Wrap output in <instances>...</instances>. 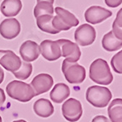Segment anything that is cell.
Segmentation results:
<instances>
[{
    "label": "cell",
    "instance_id": "1",
    "mask_svg": "<svg viewBox=\"0 0 122 122\" xmlns=\"http://www.w3.org/2000/svg\"><path fill=\"white\" fill-rule=\"evenodd\" d=\"M90 79L102 86L110 85L113 81V74L108 62L102 58H97L91 64Z\"/></svg>",
    "mask_w": 122,
    "mask_h": 122
},
{
    "label": "cell",
    "instance_id": "2",
    "mask_svg": "<svg viewBox=\"0 0 122 122\" xmlns=\"http://www.w3.org/2000/svg\"><path fill=\"white\" fill-rule=\"evenodd\" d=\"M6 92L9 97L19 102H26L36 97L35 92L29 84L23 81L13 80L6 86Z\"/></svg>",
    "mask_w": 122,
    "mask_h": 122
},
{
    "label": "cell",
    "instance_id": "3",
    "mask_svg": "<svg viewBox=\"0 0 122 122\" xmlns=\"http://www.w3.org/2000/svg\"><path fill=\"white\" fill-rule=\"evenodd\" d=\"M86 97L87 102L98 108H105L112 98V93L109 89L103 86H92L86 91Z\"/></svg>",
    "mask_w": 122,
    "mask_h": 122
},
{
    "label": "cell",
    "instance_id": "4",
    "mask_svg": "<svg viewBox=\"0 0 122 122\" xmlns=\"http://www.w3.org/2000/svg\"><path fill=\"white\" fill-rule=\"evenodd\" d=\"M61 71L66 80L70 84H81L86 77V68L77 62H68L64 60L61 65Z\"/></svg>",
    "mask_w": 122,
    "mask_h": 122
},
{
    "label": "cell",
    "instance_id": "5",
    "mask_svg": "<svg viewBox=\"0 0 122 122\" xmlns=\"http://www.w3.org/2000/svg\"><path fill=\"white\" fill-rule=\"evenodd\" d=\"M61 113L67 121L77 122L83 114V108L79 100L69 98L63 102L61 106Z\"/></svg>",
    "mask_w": 122,
    "mask_h": 122
},
{
    "label": "cell",
    "instance_id": "6",
    "mask_svg": "<svg viewBox=\"0 0 122 122\" xmlns=\"http://www.w3.org/2000/svg\"><path fill=\"white\" fill-rule=\"evenodd\" d=\"M56 42L61 48V56L68 62H77L81 56V51L76 43L68 39H58Z\"/></svg>",
    "mask_w": 122,
    "mask_h": 122
},
{
    "label": "cell",
    "instance_id": "7",
    "mask_svg": "<svg viewBox=\"0 0 122 122\" xmlns=\"http://www.w3.org/2000/svg\"><path fill=\"white\" fill-rule=\"evenodd\" d=\"M96 30L89 24H83L77 27L74 32V39L76 44L80 46H88L93 44L96 39Z\"/></svg>",
    "mask_w": 122,
    "mask_h": 122
},
{
    "label": "cell",
    "instance_id": "8",
    "mask_svg": "<svg viewBox=\"0 0 122 122\" xmlns=\"http://www.w3.org/2000/svg\"><path fill=\"white\" fill-rule=\"evenodd\" d=\"M40 54L45 60L50 61H56L61 56V48L56 41L45 39L39 45Z\"/></svg>",
    "mask_w": 122,
    "mask_h": 122
},
{
    "label": "cell",
    "instance_id": "9",
    "mask_svg": "<svg viewBox=\"0 0 122 122\" xmlns=\"http://www.w3.org/2000/svg\"><path fill=\"white\" fill-rule=\"evenodd\" d=\"M20 33V24L15 18L5 19L0 23V35L5 39L11 40Z\"/></svg>",
    "mask_w": 122,
    "mask_h": 122
},
{
    "label": "cell",
    "instance_id": "10",
    "mask_svg": "<svg viewBox=\"0 0 122 122\" xmlns=\"http://www.w3.org/2000/svg\"><path fill=\"white\" fill-rule=\"evenodd\" d=\"M53 78L48 73H39L36 75L31 81L30 86L33 89L36 96L49 92L53 86Z\"/></svg>",
    "mask_w": 122,
    "mask_h": 122
},
{
    "label": "cell",
    "instance_id": "11",
    "mask_svg": "<svg viewBox=\"0 0 122 122\" xmlns=\"http://www.w3.org/2000/svg\"><path fill=\"white\" fill-rule=\"evenodd\" d=\"M112 15L110 10L100 6H91L85 13V18L87 22L91 24H98Z\"/></svg>",
    "mask_w": 122,
    "mask_h": 122
},
{
    "label": "cell",
    "instance_id": "12",
    "mask_svg": "<svg viewBox=\"0 0 122 122\" xmlns=\"http://www.w3.org/2000/svg\"><path fill=\"white\" fill-rule=\"evenodd\" d=\"M20 55L22 60L26 62L36 61L40 55L39 45L33 40L25 41L20 47Z\"/></svg>",
    "mask_w": 122,
    "mask_h": 122
},
{
    "label": "cell",
    "instance_id": "13",
    "mask_svg": "<svg viewBox=\"0 0 122 122\" xmlns=\"http://www.w3.org/2000/svg\"><path fill=\"white\" fill-rule=\"evenodd\" d=\"M21 61H22L20 60V58L17 55H15V52L9 50L8 52L3 56L2 58L0 59V65L7 71L14 73L20 67Z\"/></svg>",
    "mask_w": 122,
    "mask_h": 122
},
{
    "label": "cell",
    "instance_id": "14",
    "mask_svg": "<svg viewBox=\"0 0 122 122\" xmlns=\"http://www.w3.org/2000/svg\"><path fill=\"white\" fill-rule=\"evenodd\" d=\"M22 9V3L20 0H4L0 5V10L6 17L15 16Z\"/></svg>",
    "mask_w": 122,
    "mask_h": 122
},
{
    "label": "cell",
    "instance_id": "15",
    "mask_svg": "<svg viewBox=\"0 0 122 122\" xmlns=\"http://www.w3.org/2000/svg\"><path fill=\"white\" fill-rule=\"evenodd\" d=\"M33 111L39 117L48 118L54 113V107L50 100L40 98L33 103Z\"/></svg>",
    "mask_w": 122,
    "mask_h": 122
},
{
    "label": "cell",
    "instance_id": "16",
    "mask_svg": "<svg viewBox=\"0 0 122 122\" xmlns=\"http://www.w3.org/2000/svg\"><path fill=\"white\" fill-rule=\"evenodd\" d=\"M70 95L69 87L63 83L56 84L53 89L51 90L50 97L52 102L56 103H61L63 101H65Z\"/></svg>",
    "mask_w": 122,
    "mask_h": 122
},
{
    "label": "cell",
    "instance_id": "17",
    "mask_svg": "<svg viewBox=\"0 0 122 122\" xmlns=\"http://www.w3.org/2000/svg\"><path fill=\"white\" fill-rule=\"evenodd\" d=\"M55 12L56 14V16L67 27H68V29H70L73 26H77L79 25V21L77 17L68 10L61 8V7H56L55 9Z\"/></svg>",
    "mask_w": 122,
    "mask_h": 122
},
{
    "label": "cell",
    "instance_id": "18",
    "mask_svg": "<svg viewBox=\"0 0 122 122\" xmlns=\"http://www.w3.org/2000/svg\"><path fill=\"white\" fill-rule=\"evenodd\" d=\"M53 15H44L36 18V23L37 26L45 33H51V34H57L60 32L57 31L56 29L54 28L52 25V20H53Z\"/></svg>",
    "mask_w": 122,
    "mask_h": 122
},
{
    "label": "cell",
    "instance_id": "19",
    "mask_svg": "<svg viewBox=\"0 0 122 122\" xmlns=\"http://www.w3.org/2000/svg\"><path fill=\"white\" fill-rule=\"evenodd\" d=\"M108 114L111 122H122V99L116 98L109 104Z\"/></svg>",
    "mask_w": 122,
    "mask_h": 122
},
{
    "label": "cell",
    "instance_id": "20",
    "mask_svg": "<svg viewBox=\"0 0 122 122\" xmlns=\"http://www.w3.org/2000/svg\"><path fill=\"white\" fill-rule=\"evenodd\" d=\"M102 48L107 51H116L122 47V40L116 38L112 31L106 33L102 40Z\"/></svg>",
    "mask_w": 122,
    "mask_h": 122
},
{
    "label": "cell",
    "instance_id": "21",
    "mask_svg": "<svg viewBox=\"0 0 122 122\" xmlns=\"http://www.w3.org/2000/svg\"><path fill=\"white\" fill-rule=\"evenodd\" d=\"M54 14V8L53 4H51L49 2H42L37 3L36 6L33 10V15L35 18H38L39 16L44 15H53Z\"/></svg>",
    "mask_w": 122,
    "mask_h": 122
},
{
    "label": "cell",
    "instance_id": "22",
    "mask_svg": "<svg viewBox=\"0 0 122 122\" xmlns=\"http://www.w3.org/2000/svg\"><path fill=\"white\" fill-rule=\"evenodd\" d=\"M33 72V66L30 62H26V61H21L20 67L17 71L14 72L13 74L16 79L20 80H25L28 79Z\"/></svg>",
    "mask_w": 122,
    "mask_h": 122
},
{
    "label": "cell",
    "instance_id": "23",
    "mask_svg": "<svg viewBox=\"0 0 122 122\" xmlns=\"http://www.w3.org/2000/svg\"><path fill=\"white\" fill-rule=\"evenodd\" d=\"M111 67L115 73L122 74V50L112 57Z\"/></svg>",
    "mask_w": 122,
    "mask_h": 122
},
{
    "label": "cell",
    "instance_id": "24",
    "mask_svg": "<svg viewBox=\"0 0 122 122\" xmlns=\"http://www.w3.org/2000/svg\"><path fill=\"white\" fill-rule=\"evenodd\" d=\"M112 33H114V35L117 38V39H120V40H122V28H120V27H119V26L113 24Z\"/></svg>",
    "mask_w": 122,
    "mask_h": 122
},
{
    "label": "cell",
    "instance_id": "25",
    "mask_svg": "<svg viewBox=\"0 0 122 122\" xmlns=\"http://www.w3.org/2000/svg\"><path fill=\"white\" fill-rule=\"evenodd\" d=\"M113 24H114L115 26L122 28V8L118 11V13L116 15V18Z\"/></svg>",
    "mask_w": 122,
    "mask_h": 122
},
{
    "label": "cell",
    "instance_id": "26",
    "mask_svg": "<svg viewBox=\"0 0 122 122\" xmlns=\"http://www.w3.org/2000/svg\"><path fill=\"white\" fill-rule=\"evenodd\" d=\"M104 1L107 6L111 8H116L122 4V0H104Z\"/></svg>",
    "mask_w": 122,
    "mask_h": 122
},
{
    "label": "cell",
    "instance_id": "27",
    "mask_svg": "<svg viewBox=\"0 0 122 122\" xmlns=\"http://www.w3.org/2000/svg\"><path fill=\"white\" fill-rule=\"evenodd\" d=\"M92 122H110L107 117L103 115H97L92 120Z\"/></svg>",
    "mask_w": 122,
    "mask_h": 122
},
{
    "label": "cell",
    "instance_id": "28",
    "mask_svg": "<svg viewBox=\"0 0 122 122\" xmlns=\"http://www.w3.org/2000/svg\"><path fill=\"white\" fill-rule=\"evenodd\" d=\"M5 100H6V97H5L4 92L3 91V89L0 88V107H2L4 105Z\"/></svg>",
    "mask_w": 122,
    "mask_h": 122
},
{
    "label": "cell",
    "instance_id": "29",
    "mask_svg": "<svg viewBox=\"0 0 122 122\" xmlns=\"http://www.w3.org/2000/svg\"><path fill=\"white\" fill-rule=\"evenodd\" d=\"M4 72L2 69V67H0V84L4 81Z\"/></svg>",
    "mask_w": 122,
    "mask_h": 122
},
{
    "label": "cell",
    "instance_id": "30",
    "mask_svg": "<svg viewBox=\"0 0 122 122\" xmlns=\"http://www.w3.org/2000/svg\"><path fill=\"white\" fill-rule=\"evenodd\" d=\"M8 51H9V50H7V51H4V50H3V51H0V59L2 58L3 56L5 55V54L8 52Z\"/></svg>",
    "mask_w": 122,
    "mask_h": 122
},
{
    "label": "cell",
    "instance_id": "31",
    "mask_svg": "<svg viewBox=\"0 0 122 122\" xmlns=\"http://www.w3.org/2000/svg\"><path fill=\"white\" fill-rule=\"evenodd\" d=\"M42 1H45V2H49V3H51V4H53V3H54V1H55V0H37V3L42 2Z\"/></svg>",
    "mask_w": 122,
    "mask_h": 122
},
{
    "label": "cell",
    "instance_id": "32",
    "mask_svg": "<svg viewBox=\"0 0 122 122\" xmlns=\"http://www.w3.org/2000/svg\"><path fill=\"white\" fill-rule=\"evenodd\" d=\"M13 122H26V121L24 120H15V121H13Z\"/></svg>",
    "mask_w": 122,
    "mask_h": 122
},
{
    "label": "cell",
    "instance_id": "33",
    "mask_svg": "<svg viewBox=\"0 0 122 122\" xmlns=\"http://www.w3.org/2000/svg\"><path fill=\"white\" fill-rule=\"evenodd\" d=\"M0 122H3V120H2V117L0 116Z\"/></svg>",
    "mask_w": 122,
    "mask_h": 122
}]
</instances>
